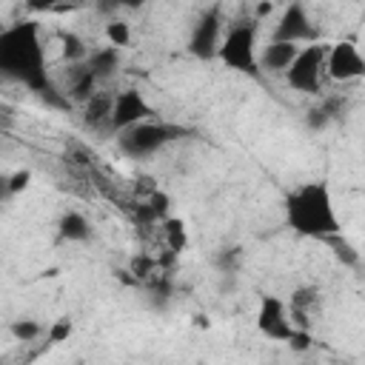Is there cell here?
<instances>
[{
  "instance_id": "cell-28",
  "label": "cell",
  "mask_w": 365,
  "mask_h": 365,
  "mask_svg": "<svg viewBox=\"0 0 365 365\" xmlns=\"http://www.w3.org/2000/svg\"><path fill=\"white\" fill-rule=\"evenodd\" d=\"M311 345H314L311 331H299V328H297V331H294V336L288 339V348H291V351H299V354H302V351H308Z\"/></svg>"
},
{
  "instance_id": "cell-23",
  "label": "cell",
  "mask_w": 365,
  "mask_h": 365,
  "mask_svg": "<svg viewBox=\"0 0 365 365\" xmlns=\"http://www.w3.org/2000/svg\"><path fill=\"white\" fill-rule=\"evenodd\" d=\"M9 331H11V336H14L17 342H34L37 336L46 334V328H43L37 319H31V317H20V319H14V322L9 325Z\"/></svg>"
},
{
  "instance_id": "cell-7",
  "label": "cell",
  "mask_w": 365,
  "mask_h": 365,
  "mask_svg": "<svg viewBox=\"0 0 365 365\" xmlns=\"http://www.w3.org/2000/svg\"><path fill=\"white\" fill-rule=\"evenodd\" d=\"M154 106L145 100L143 91L137 88H120L117 97H114V114H111V123H108V131L117 137L120 131L131 128V125H140L145 120H154Z\"/></svg>"
},
{
  "instance_id": "cell-19",
  "label": "cell",
  "mask_w": 365,
  "mask_h": 365,
  "mask_svg": "<svg viewBox=\"0 0 365 365\" xmlns=\"http://www.w3.org/2000/svg\"><path fill=\"white\" fill-rule=\"evenodd\" d=\"M163 237H165V245L171 254H182L185 245H188V231H185V222L180 217H168L163 225Z\"/></svg>"
},
{
  "instance_id": "cell-17",
  "label": "cell",
  "mask_w": 365,
  "mask_h": 365,
  "mask_svg": "<svg viewBox=\"0 0 365 365\" xmlns=\"http://www.w3.org/2000/svg\"><path fill=\"white\" fill-rule=\"evenodd\" d=\"M86 63H88V68L97 74V80L106 83V80H111V77L117 74V68H120V48H114V46L91 48Z\"/></svg>"
},
{
  "instance_id": "cell-8",
  "label": "cell",
  "mask_w": 365,
  "mask_h": 365,
  "mask_svg": "<svg viewBox=\"0 0 365 365\" xmlns=\"http://www.w3.org/2000/svg\"><path fill=\"white\" fill-rule=\"evenodd\" d=\"M271 40H279V43H317L319 40V29L314 26L308 9L302 3H288L285 11L279 14L277 26H274V34Z\"/></svg>"
},
{
  "instance_id": "cell-13",
  "label": "cell",
  "mask_w": 365,
  "mask_h": 365,
  "mask_svg": "<svg viewBox=\"0 0 365 365\" xmlns=\"http://www.w3.org/2000/svg\"><path fill=\"white\" fill-rule=\"evenodd\" d=\"M345 106H348V100H345L342 94H328V97H322L317 106H311V108L305 111L308 128H311V131H325L334 120H339V117L345 114Z\"/></svg>"
},
{
  "instance_id": "cell-24",
  "label": "cell",
  "mask_w": 365,
  "mask_h": 365,
  "mask_svg": "<svg viewBox=\"0 0 365 365\" xmlns=\"http://www.w3.org/2000/svg\"><path fill=\"white\" fill-rule=\"evenodd\" d=\"M145 294H148V299H151L154 308H165V305L171 302V297H174V285H171L168 277H154V279L148 282Z\"/></svg>"
},
{
  "instance_id": "cell-20",
  "label": "cell",
  "mask_w": 365,
  "mask_h": 365,
  "mask_svg": "<svg viewBox=\"0 0 365 365\" xmlns=\"http://www.w3.org/2000/svg\"><path fill=\"white\" fill-rule=\"evenodd\" d=\"M60 46H63V60H66L68 66L88 60V48H86V43H83L80 34H74V31H60Z\"/></svg>"
},
{
  "instance_id": "cell-18",
  "label": "cell",
  "mask_w": 365,
  "mask_h": 365,
  "mask_svg": "<svg viewBox=\"0 0 365 365\" xmlns=\"http://www.w3.org/2000/svg\"><path fill=\"white\" fill-rule=\"evenodd\" d=\"M168 205H171V202H168V197H165L163 191H154L145 202H140V205H137L134 217H137L143 225H157V222L163 225V222L168 220Z\"/></svg>"
},
{
  "instance_id": "cell-2",
  "label": "cell",
  "mask_w": 365,
  "mask_h": 365,
  "mask_svg": "<svg viewBox=\"0 0 365 365\" xmlns=\"http://www.w3.org/2000/svg\"><path fill=\"white\" fill-rule=\"evenodd\" d=\"M285 225L305 240L325 242L342 234V222L334 208V197L325 180H311L285 194Z\"/></svg>"
},
{
  "instance_id": "cell-22",
  "label": "cell",
  "mask_w": 365,
  "mask_h": 365,
  "mask_svg": "<svg viewBox=\"0 0 365 365\" xmlns=\"http://www.w3.org/2000/svg\"><path fill=\"white\" fill-rule=\"evenodd\" d=\"M240 262H242V251L237 248V245H225V248H220L217 254H214V265H217V271L222 274V277H234L237 271H240Z\"/></svg>"
},
{
  "instance_id": "cell-3",
  "label": "cell",
  "mask_w": 365,
  "mask_h": 365,
  "mask_svg": "<svg viewBox=\"0 0 365 365\" xmlns=\"http://www.w3.org/2000/svg\"><path fill=\"white\" fill-rule=\"evenodd\" d=\"M191 131L185 125H177V123H168V120H145L140 125H131L125 131H120L114 140H117V148L131 157V160H143V157H151L157 151H163L165 145L177 143V140H185Z\"/></svg>"
},
{
  "instance_id": "cell-9",
  "label": "cell",
  "mask_w": 365,
  "mask_h": 365,
  "mask_svg": "<svg viewBox=\"0 0 365 365\" xmlns=\"http://www.w3.org/2000/svg\"><path fill=\"white\" fill-rule=\"evenodd\" d=\"M257 328L262 336H268L271 342H285L294 336V322L288 314V302H282L279 297L262 294L259 297V308H257Z\"/></svg>"
},
{
  "instance_id": "cell-12",
  "label": "cell",
  "mask_w": 365,
  "mask_h": 365,
  "mask_svg": "<svg viewBox=\"0 0 365 365\" xmlns=\"http://www.w3.org/2000/svg\"><path fill=\"white\" fill-rule=\"evenodd\" d=\"M317 308H319V288H314V285H299V288L291 291L288 314H291L294 328L311 331V314H314Z\"/></svg>"
},
{
  "instance_id": "cell-1",
  "label": "cell",
  "mask_w": 365,
  "mask_h": 365,
  "mask_svg": "<svg viewBox=\"0 0 365 365\" xmlns=\"http://www.w3.org/2000/svg\"><path fill=\"white\" fill-rule=\"evenodd\" d=\"M0 74L26 86L46 106L68 111L71 103L63 88L51 80L37 20H17L0 31Z\"/></svg>"
},
{
  "instance_id": "cell-5",
  "label": "cell",
  "mask_w": 365,
  "mask_h": 365,
  "mask_svg": "<svg viewBox=\"0 0 365 365\" xmlns=\"http://www.w3.org/2000/svg\"><path fill=\"white\" fill-rule=\"evenodd\" d=\"M325 57H328V48L322 43H314V46H302L297 60L291 63V68L285 71V83L294 88V91H302V94H319L322 88V74H325Z\"/></svg>"
},
{
  "instance_id": "cell-14",
  "label": "cell",
  "mask_w": 365,
  "mask_h": 365,
  "mask_svg": "<svg viewBox=\"0 0 365 365\" xmlns=\"http://www.w3.org/2000/svg\"><path fill=\"white\" fill-rule=\"evenodd\" d=\"M299 46L297 43H279L271 40L262 51H259V68L262 71H274V74H285L291 68V63L297 60Z\"/></svg>"
},
{
  "instance_id": "cell-21",
  "label": "cell",
  "mask_w": 365,
  "mask_h": 365,
  "mask_svg": "<svg viewBox=\"0 0 365 365\" xmlns=\"http://www.w3.org/2000/svg\"><path fill=\"white\" fill-rule=\"evenodd\" d=\"M322 245H328L331 248V254L345 265V268H356L359 265V251L342 237V234H336V237H331V240H325Z\"/></svg>"
},
{
  "instance_id": "cell-27",
  "label": "cell",
  "mask_w": 365,
  "mask_h": 365,
  "mask_svg": "<svg viewBox=\"0 0 365 365\" xmlns=\"http://www.w3.org/2000/svg\"><path fill=\"white\" fill-rule=\"evenodd\" d=\"M68 334H71V319L68 317H60L48 328V342H63V339H68Z\"/></svg>"
},
{
  "instance_id": "cell-6",
  "label": "cell",
  "mask_w": 365,
  "mask_h": 365,
  "mask_svg": "<svg viewBox=\"0 0 365 365\" xmlns=\"http://www.w3.org/2000/svg\"><path fill=\"white\" fill-rule=\"evenodd\" d=\"M220 43H222V11L211 6L194 20L191 34H188V51L197 60L208 63L220 54Z\"/></svg>"
},
{
  "instance_id": "cell-11",
  "label": "cell",
  "mask_w": 365,
  "mask_h": 365,
  "mask_svg": "<svg viewBox=\"0 0 365 365\" xmlns=\"http://www.w3.org/2000/svg\"><path fill=\"white\" fill-rule=\"evenodd\" d=\"M63 94L68 97V103H80L86 106L97 91H100V80L97 74L88 68V63H74L66 68V83L60 86Z\"/></svg>"
},
{
  "instance_id": "cell-25",
  "label": "cell",
  "mask_w": 365,
  "mask_h": 365,
  "mask_svg": "<svg viewBox=\"0 0 365 365\" xmlns=\"http://www.w3.org/2000/svg\"><path fill=\"white\" fill-rule=\"evenodd\" d=\"M106 37H108V46H114V48H125L128 43H131V29H128V23L125 20H108L106 23Z\"/></svg>"
},
{
  "instance_id": "cell-4",
  "label": "cell",
  "mask_w": 365,
  "mask_h": 365,
  "mask_svg": "<svg viewBox=\"0 0 365 365\" xmlns=\"http://www.w3.org/2000/svg\"><path fill=\"white\" fill-rule=\"evenodd\" d=\"M217 60L225 68L240 71V74L257 80L262 74V68H259V51H257V20H237L222 34Z\"/></svg>"
},
{
  "instance_id": "cell-15",
  "label": "cell",
  "mask_w": 365,
  "mask_h": 365,
  "mask_svg": "<svg viewBox=\"0 0 365 365\" xmlns=\"http://www.w3.org/2000/svg\"><path fill=\"white\" fill-rule=\"evenodd\" d=\"M114 91H106V88H100L86 106H83V125L86 128H108V123H111V114H114Z\"/></svg>"
},
{
  "instance_id": "cell-16",
  "label": "cell",
  "mask_w": 365,
  "mask_h": 365,
  "mask_svg": "<svg viewBox=\"0 0 365 365\" xmlns=\"http://www.w3.org/2000/svg\"><path fill=\"white\" fill-rule=\"evenodd\" d=\"M57 240L60 242H88L91 240V222L80 211H66L57 220Z\"/></svg>"
},
{
  "instance_id": "cell-10",
  "label": "cell",
  "mask_w": 365,
  "mask_h": 365,
  "mask_svg": "<svg viewBox=\"0 0 365 365\" xmlns=\"http://www.w3.org/2000/svg\"><path fill=\"white\" fill-rule=\"evenodd\" d=\"M325 74L336 83H351V80H359L365 77V57L362 51L351 43V40H339L328 48V57H325Z\"/></svg>"
},
{
  "instance_id": "cell-26",
  "label": "cell",
  "mask_w": 365,
  "mask_h": 365,
  "mask_svg": "<svg viewBox=\"0 0 365 365\" xmlns=\"http://www.w3.org/2000/svg\"><path fill=\"white\" fill-rule=\"evenodd\" d=\"M29 180H31V171H29V168H17L14 174H9V177H6V185H3L6 197H14V194L26 191V188H29Z\"/></svg>"
}]
</instances>
